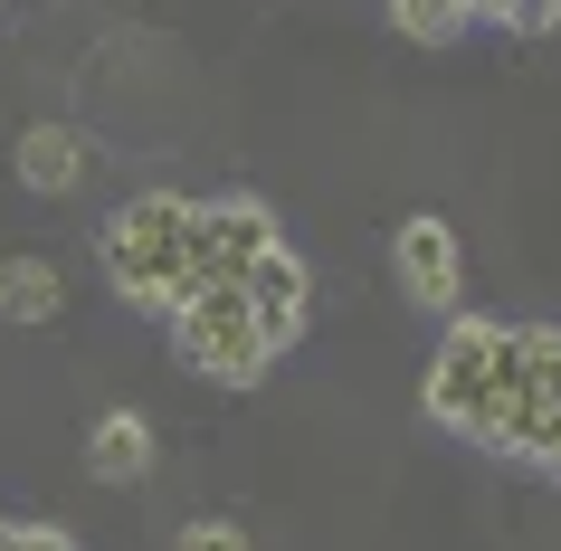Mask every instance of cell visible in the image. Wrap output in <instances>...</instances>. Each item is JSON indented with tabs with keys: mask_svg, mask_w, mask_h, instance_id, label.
I'll list each match as a JSON object with an SVG mask.
<instances>
[{
	"mask_svg": "<svg viewBox=\"0 0 561 551\" xmlns=\"http://www.w3.org/2000/svg\"><path fill=\"white\" fill-rule=\"evenodd\" d=\"M191 219H201V200H172V191H144V200H124L105 219V276L134 305H152L162 323L201 295L191 286Z\"/></svg>",
	"mask_w": 561,
	"mask_h": 551,
	"instance_id": "6da1fadb",
	"label": "cell"
},
{
	"mask_svg": "<svg viewBox=\"0 0 561 551\" xmlns=\"http://www.w3.org/2000/svg\"><path fill=\"white\" fill-rule=\"evenodd\" d=\"M485 447H514V457H561V333L533 323V333H504L495 352V400L476 418Z\"/></svg>",
	"mask_w": 561,
	"mask_h": 551,
	"instance_id": "7a4b0ae2",
	"label": "cell"
},
{
	"mask_svg": "<svg viewBox=\"0 0 561 551\" xmlns=\"http://www.w3.org/2000/svg\"><path fill=\"white\" fill-rule=\"evenodd\" d=\"M172 343H181V361L201 380H229V390H248V380L266 371V333H257V314H248V295H191L172 314Z\"/></svg>",
	"mask_w": 561,
	"mask_h": 551,
	"instance_id": "3957f363",
	"label": "cell"
},
{
	"mask_svg": "<svg viewBox=\"0 0 561 551\" xmlns=\"http://www.w3.org/2000/svg\"><path fill=\"white\" fill-rule=\"evenodd\" d=\"M276 248H286V238H276V219H266L257 200H201V219H191V286L238 295L248 266H266Z\"/></svg>",
	"mask_w": 561,
	"mask_h": 551,
	"instance_id": "277c9868",
	"label": "cell"
},
{
	"mask_svg": "<svg viewBox=\"0 0 561 551\" xmlns=\"http://www.w3.org/2000/svg\"><path fill=\"white\" fill-rule=\"evenodd\" d=\"M495 352H504L495 323H476V314L447 323L438 361H428V409H438L447 428H467V437H476V418H485V400H495Z\"/></svg>",
	"mask_w": 561,
	"mask_h": 551,
	"instance_id": "5b68a950",
	"label": "cell"
},
{
	"mask_svg": "<svg viewBox=\"0 0 561 551\" xmlns=\"http://www.w3.org/2000/svg\"><path fill=\"white\" fill-rule=\"evenodd\" d=\"M390 276H400V295L410 305H457V286H467V257H457V229H447L438 209H419V219H400V238H390Z\"/></svg>",
	"mask_w": 561,
	"mask_h": 551,
	"instance_id": "8992f818",
	"label": "cell"
},
{
	"mask_svg": "<svg viewBox=\"0 0 561 551\" xmlns=\"http://www.w3.org/2000/svg\"><path fill=\"white\" fill-rule=\"evenodd\" d=\"M248 314H257V333H266V352H286L305 333V266H296V248H276L266 266H248Z\"/></svg>",
	"mask_w": 561,
	"mask_h": 551,
	"instance_id": "52a82bcc",
	"label": "cell"
},
{
	"mask_svg": "<svg viewBox=\"0 0 561 551\" xmlns=\"http://www.w3.org/2000/svg\"><path fill=\"white\" fill-rule=\"evenodd\" d=\"M87 466H95V485H144L152 475V428H144V409H105L87 437Z\"/></svg>",
	"mask_w": 561,
	"mask_h": 551,
	"instance_id": "ba28073f",
	"label": "cell"
},
{
	"mask_svg": "<svg viewBox=\"0 0 561 551\" xmlns=\"http://www.w3.org/2000/svg\"><path fill=\"white\" fill-rule=\"evenodd\" d=\"M77 172H87V144H77L67 124H30V134H20V181H30L38 200L77 191Z\"/></svg>",
	"mask_w": 561,
	"mask_h": 551,
	"instance_id": "9c48e42d",
	"label": "cell"
},
{
	"mask_svg": "<svg viewBox=\"0 0 561 551\" xmlns=\"http://www.w3.org/2000/svg\"><path fill=\"white\" fill-rule=\"evenodd\" d=\"M58 305H67V286L48 257H0V314L10 323H48Z\"/></svg>",
	"mask_w": 561,
	"mask_h": 551,
	"instance_id": "30bf717a",
	"label": "cell"
},
{
	"mask_svg": "<svg viewBox=\"0 0 561 551\" xmlns=\"http://www.w3.org/2000/svg\"><path fill=\"white\" fill-rule=\"evenodd\" d=\"M457 30H467L457 0H400V38H419V48H447Z\"/></svg>",
	"mask_w": 561,
	"mask_h": 551,
	"instance_id": "8fae6325",
	"label": "cell"
},
{
	"mask_svg": "<svg viewBox=\"0 0 561 551\" xmlns=\"http://www.w3.org/2000/svg\"><path fill=\"white\" fill-rule=\"evenodd\" d=\"M172 551H248V532L209 514V523H181V542H172Z\"/></svg>",
	"mask_w": 561,
	"mask_h": 551,
	"instance_id": "7c38bea8",
	"label": "cell"
},
{
	"mask_svg": "<svg viewBox=\"0 0 561 551\" xmlns=\"http://www.w3.org/2000/svg\"><path fill=\"white\" fill-rule=\"evenodd\" d=\"M552 20H561L552 0H504V10H495V30H514V38H542Z\"/></svg>",
	"mask_w": 561,
	"mask_h": 551,
	"instance_id": "4fadbf2b",
	"label": "cell"
},
{
	"mask_svg": "<svg viewBox=\"0 0 561 551\" xmlns=\"http://www.w3.org/2000/svg\"><path fill=\"white\" fill-rule=\"evenodd\" d=\"M0 551H77V542L48 532V523H20V532H0Z\"/></svg>",
	"mask_w": 561,
	"mask_h": 551,
	"instance_id": "5bb4252c",
	"label": "cell"
}]
</instances>
